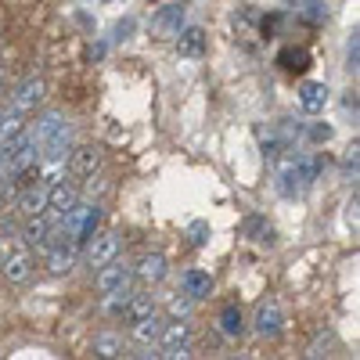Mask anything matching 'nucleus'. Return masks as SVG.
<instances>
[{"mask_svg":"<svg viewBox=\"0 0 360 360\" xmlns=\"http://www.w3.org/2000/svg\"><path fill=\"white\" fill-rule=\"evenodd\" d=\"M188 238H191V245H205V242H209V224H205V220H195V224L188 227Z\"/></svg>","mask_w":360,"mask_h":360,"instance_id":"7c9ffc66","label":"nucleus"},{"mask_svg":"<svg viewBox=\"0 0 360 360\" xmlns=\"http://www.w3.org/2000/svg\"><path fill=\"white\" fill-rule=\"evenodd\" d=\"M123 353H127V342H123V335L105 332V335H98V339H94V356H105V360H112V356H123Z\"/></svg>","mask_w":360,"mask_h":360,"instance_id":"b1692460","label":"nucleus"},{"mask_svg":"<svg viewBox=\"0 0 360 360\" xmlns=\"http://www.w3.org/2000/svg\"><path fill=\"white\" fill-rule=\"evenodd\" d=\"M130 33H134V22H130V18L115 25V37H119V40H130Z\"/></svg>","mask_w":360,"mask_h":360,"instance_id":"72a5a7b5","label":"nucleus"},{"mask_svg":"<svg viewBox=\"0 0 360 360\" xmlns=\"http://www.w3.org/2000/svg\"><path fill=\"white\" fill-rule=\"evenodd\" d=\"M134 274H137V281H144V285H159V281L169 274V263H166L162 252H144L141 263L134 266Z\"/></svg>","mask_w":360,"mask_h":360,"instance_id":"ddd939ff","label":"nucleus"},{"mask_svg":"<svg viewBox=\"0 0 360 360\" xmlns=\"http://www.w3.org/2000/svg\"><path fill=\"white\" fill-rule=\"evenodd\" d=\"M184 15H188L184 4H166V8H159L155 18H152V33L162 37V40H173L180 29H184Z\"/></svg>","mask_w":360,"mask_h":360,"instance_id":"20e7f679","label":"nucleus"},{"mask_svg":"<svg viewBox=\"0 0 360 360\" xmlns=\"http://www.w3.org/2000/svg\"><path fill=\"white\" fill-rule=\"evenodd\" d=\"M356 44H360V40H356V33H353V37H349V44H346V69H349V72H356V62H360Z\"/></svg>","mask_w":360,"mask_h":360,"instance_id":"2f4dec72","label":"nucleus"},{"mask_svg":"<svg viewBox=\"0 0 360 360\" xmlns=\"http://www.w3.org/2000/svg\"><path fill=\"white\" fill-rule=\"evenodd\" d=\"M180 288H184V295H191V299H205L209 292H213V278H209L205 270H184V274H180Z\"/></svg>","mask_w":360,"mask_h":360,"instance_id":"6ab92c4d","label":"nucleus"},{"mask_svg":"<svg viewBox=\"0 0 360 360\" xmlns=\"http://www.w3.org/2000/svg\"><path fill=\"white\" fill-rule=\"evenodd\" d=\"M130 295H134L130 281L119 285V288H112V292H105V310H108L112 317H123V310H127V303H130Z\"/></svg>","mask_w":360,"mask_h":360,"instance_id":"393cba45","label":"nucleus"},{"mask_svg":"<svg viewBox=\"0 0 360 360\" xmlns=\"http://www.w3.org/2000/svg\"><path fill=\"white\" fill-rule=\"evenodd\" d=\"M0 270H4V278L11 285H25L29 278H33V256H29L25 249H15V252H8L4 259H0Z\"/></svg>","mask_w":360,"mask_h":360,"instance_id":"0eeeda50","label":"nucleus"},{"mask_svg":"<svg viewBox=\"0 0 360 360\" xmlns=\"http://www.w3.org/2000/svg\"><path fill=\"white\" fill-rule=\"evenodd\" d=\"M40 152H44V159H69V152H72V134H69V127L58 130L51 141H44Z\"/></svg>","mask_w":360,"mask_h":360,"instance_id":"4be33fe9","label":"nucleus"},{"mask_svg":"<svg viewBox=\"0 0 360 360\" xmlns=\"http://www.w3.org/2000/svg\"><path fill=\"white\" fill-rule=\"evenodd\" d=\"M65 166H69V173L72 176H94L98 169H101V148H94V144H79V148H72L69 152V159H65Z\"/></svg>","mask_w":360,"mask_h":360,"instance_id":"7ed1b4c3","label":"nucleus"},{"mask_svg":"<svg viewBox=\"0 0 360 360\" xmlns=\"http://www.w3.org/2000/svg\"><path fill=\"white\" fill-rule=\"evenodd\" d=\"M188 342H191V328L184 324V317H173L169 324H162V335H159L162 353L159 356H176V349L188 346Z\"/></svg>","mask_w":360,"mask_h":360,"instance_id":"6e6552de","label":"nucleus"},{"mask_svg":"<svg viewBox=\"0 0 360 360\" xmlns=\"http://www.w3.org/2000/svg\"><path fill=\"white\" fill-rule=\"evenodd\" d=\"M299 8H303V18H307V22H314V25H317V22H324V15H328V8L321 4V0H307V4H299Z\"/></svg>","mask_w":360,"mask_h":360,"instance_id":"c756f323","label":"nucleus"},{"mask_svg":"<svg viewBox=\"0 0 360 360\" xmlns=\"http://www.w3.org/2000/svg\"><path fill=\"white\" fill-rule=\"evenodd\" d=\"M47 270H51V274L58 278V274H69V270H72V263H76V242H69V238H65V242H47Z\"/></svg>","mask_w":360,"mask_h":360,"instance_id":"9b49d317","label":"nucleus"},{"mask_svg":"<svg viewBox=\"0 0 360 360\" xmlns=\"http://www.w3.org/2000/svg\"><path fill=\"white\" fill-rule=\"evenodd\" d=\"M220 332L227 335V339H238L245 332V317H242V310H238L234 303H227L224 310H220Z\"/></svg>","mask_w":360,"mask_h":360,"instance_id":"5701e85b","label":"nucleus"},{"mask_svg":"<svg viewBox=\"0 0 360 360\" xmlns=\"http://www.w3.org/2000/svg\"><path fill=\"white\" fill-rule=\"evenodd\" d=\"M162 324H166V321H162L159 314H148V317L134 321V342H141V346H159Z\"/></svg>","mask_w":360,"mask_h":360,"instance_id":"a211bd4d","label":"nucleus"},{"mask_svg":"<svg viewBox=\"0 0 360 360\" xmlns=\"http://www.w3.org/2000/svg\"><path fill=\"white\" fill-rule=\"evenodd\" d=\"M130 274H134V270H130L127 263H119V256H115L112 263L98 266V288H101V292H112V288H119V285H127Z\"/></svg>","mask_w":360,"mask_h":360,"instance_id":"2eb2a0df","label":"nucleus"},{"mask_svg":"<svg viewBox=\"0 0 360 360\" xmlns=\"http://www.w3.org/2000/svg\"><path fill=\"white\" fill-rule=\"evenodd\" d=\"M321 173V162L310 159V155H288L281 166H278V191L285 198H299Z\"/></svg>","mask_w":360,"mask_h":360,"instance_id":"f257e3e1","label":"nucleus"},{"mask_svg":"<svg viewBox=\"0 0 360 360\" xmlns=\"http://www.w3.org/2000/svg\"><path fill=\"white\" fill-rule=\"evenodd\" d=\"M58 130H65V115H62V112H44V115L37 119V127L29 130V137H33L37 144H44V141H51Z\"/></svg>","mask_w":360,"mask_h":360,"instance_id":"aec40b11","label":"nucleus"},{"mask_svg":"<svg viewBox=\"0 0 360 360\" xmlns=\"http://www.w3.org/2000/svg\"><path fill=\"white\" fill-rule=\"evenodd\" d=\"M310 51L307 47H285L281 54H278V65L285 69V72H307L310 69Z\"/></svg>","mask_w":360,"mask_h":360,"instance_id":"412c9836","label":"nucleus"},{"mask_svg":"<svg viewBox=\"0 0 360 360\" xmlns=\"http://www.w3.org/2000/svg\"><path fill=\"white\" fill-rule=\"evenodd\" d=\"M281 324H285V314H281V307L274 303V299H266V303H259V307H256V317H252L256 335L274 339V335L281 332Z\"/></svg>","mask_w":360,"mask_h":360,"instance_id":"423d86ee","label":"nucleus"},{"mask_svg":"<svg viewBox=\"0 0 360 360\" xmlns=\"http://www.w3.org/2000/svg\"><path fill=\"white\" fill-rule=\"evenodd\" d=\"M173 40H176V54H180V58H202V54H205V33H202L198 25L180 29Z\"/></svg>","mask_w":360,"mask_h":360,"instance_id":"dca6fc26","label":"nucleus"},{"mask_svg":"<svg viewBox=\"0 0 360 360\" xmlns=\"http://www.w3.org/2000/svg\"><path fill=\"white\" fill-rule=\"evenodd\" d=\"M148 314H155V303H152V295H130V303H127V310H123V317L134 324V321H141V317H148Z\"/></svg>","mask_w":360,"mask_h":360,"instance_id":"a878e982","label":"nucleus"},{"mask_svg":"<svg viewBox=\"0 0 360 360\" xmlns=\"http://www.w3.org/2000/svg\"><path fill=\"white\" fill-rule=\"evenodd\" d=\"M98 224H101V205H94V202H76L69 213L62 217V234L69 238V242L83 245V242H90V238H94Z\"/></svg>","mask_w":360,"mask_h":360,"instance_id":"f03ea898","label":"nucleus"},{"mask_svg":"<svg viewBox=\"0 0 360 360\" xmlns=\"http://www.w3.org/2000/svg\"><path fill=\"white\" fill-rule=\"evenodd\" d=\"M115 256H119V238H115L112 231H105V234L94 231V238L86 242V263H90V266H105V263H112Z\"/></svg>","mask_w":360,"mask_h":360,"instance_id":"39448f33","label":"nucleus"},{"mask_svg":"<svg viewBox=\"0 0 360 360\" xmlns=\"http://www.w3.org/2000/svg\"><path fill=\"white\" fill-rule=\"evenodd\" d=\"M299 105H303V112H310V115L324 112V105H328V86L317 83V79H307L303 86H299Z\"/></svg>","mask_w":360,"mask_h":360,"instance_id":"f3484780","label":"nucleus"},{"mask_svg":"<svg viewBox=\"0 0 360 360\" xmlns=\"http://www.w3.org/2000/svg\"><path fill=\"white\" fill-rule=\"evenodd\" d=\"M22 242H25L29 249H47V242H51V224H47L44 213H40V217H25Z\"/></svg>","mask_w":360,"mask_h":360,"instance_id":"4468645a","label":"nucleus"},{"mask_svg":"<svg viewBox=\"0 0 360 360\" xmlns=\"http://www.w3.org/2000/svg\"><path fill=\"white\" fill-rule=\"evenodd\" d=\"M65 173H69V166H65V159H44V169L37 173L40 176V184H58V180H65Z\"/></svg>","mask_w":360,"mask_h":360,"instance_id":"bb28decb","label":"nucleus"},{"mask_svg":"<svg viewBox=\"0 0 360 360\" xmlns=\"http://www.w3.org/2000/svg\"><path fill=\"white\" fill-rule=\"evenodd\" d=\"M76 202H79V191L69 184V180H58V184L47 188V209H51V217H58V220H62Z\"/></svg>","mask_w":360,"mask_h":360,"instance_id":"1a4fd4ad","label":"nucleus"},{"mask_svg":"<svg viewBox=\"0 0 360 360\" xmlns=\"http://www.w3.org/2000/svg\"><path fill=\"white\" fill-rule=\"evenodd\" d=\"M285 8H299V4H307V0H281Z\"/></svg>","mask_w":360,"mask_h":360,"instance_id":"f704fd0d","label":"nucleus"},{"mask_svg":"<svg viewBox=\"0 0 360 360\" xmlns=\"http://www.w3.org/2000/svg\"><path fill=\"white\" fill-rule=\"evenodd\" d=\"M191 307H195V299H191V295H169V303H166L169 317H188Z\"/></svg>","mask_w":360,"mask_h":360,"instance_id":"c85d7f7f","label":"nucleus"},{"mask_svg":"<svg viewBox=\"0 0 360 360\" xmlns=\"http://www.w3.org/2000/svg\"><path fill=\"white\" fill-rule=\"evenodd\" d=\"M18 213L22 217H40V213H47V184H40V176H37V184H29V188H22L18 191Z\"/></svg>","mask_w":360,"mask_h":360,"instance_id":"f8f14e48","label":"nucleus"},{"mask_svg":"<svg viewBox=\"0 0 360 360\" xmlns=\"http://www.w3.org/2000/svg\"><path fill=\"white\" fill-rule=\"evenodd\" d=\"M310 141H317V144H321V141H332V127H324V123H317V127L310 130Z\"/></svg>","mask_w":360,"mask_h":360,"instance_id":"473e14b6","label":"nucleus"},{"mask_svg":"<svg viewBox=\"0 0 360 360\" xmlns=\"http://www.w3.org/2000/svg\"><path fill=\"white\" fill-rule=\"evenodd\" d=\"M339 346V339H335V332H321L314 342H310V349H307V356L310 360H321V356H332V349Z\"/></svg>","mask_w":360,"mask_h":360,"instance_id":"cd10ccee","label":"nucleus"},{"mask_svg":"<svg viewBox=\"0 0 360 360\" xmlns=\"http://www.w3.org/2000/svg\"><path fill=\"white\" fill-rule=\"evenodd\" d=\"M44 79L40 76H33V79H25L18 90H15V98H11V112H18V115H25V112H33L40 101H44Z\"/></svg>","mask_w":360,"mask_h":360,"instance_id":"9d476101","label":"nucleus"},{"mask_svg":"<svg viewBox=\"0 0 360 360\" xmlns=\"http://www.w3.org/2000/svg\"><path fill=\"white\" fill-rule=\"evenodd\" d=\"M0 90H4V69H0Z\"/></svg>","mask_w":360,"mask_h":360,"instance_id":"c9c22d12","label":"nucleus"}]
</instances>
